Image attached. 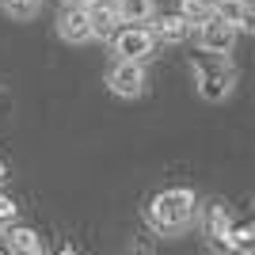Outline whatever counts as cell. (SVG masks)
<instances>
[{"label":"cell","mask_w":255,"mask_h":255,"mask_svg":"<svg viewBox=\"0 0 255 255\" xmlns=\"http://www.w3.org/2000/svg\"><path fill=\"white\" fill-rule=\"evenodd\" d=\"M145 221H149L160 236H179V233H187V229L198 221L194 191H187V187H168V191L152 194L149 206H145Z\"/></svg>","instance_id":"6da1fadb"},{"label":"cell","mask_w":255,"mask_h":255,"mask_svg":"<svg viewBox=\"0 0 255 255\" xmlns=\"http://www.w3.org/2000/svg\"><path fill=\"white\" fill-rule=\"evenodd\" d=\"M194 80H198V96L210 99V103H221L229 92H233L236 73L225 61H194Z\"/></svg>","instance_id":"7a4b0ae2"},{"label":"cell","mask_w":255,"mask_h":255,"mask_svg":"<svg viewBox=\"0 0 255 255\" xmlns=\"http://www.w3.org/2000/svg\"><path fill=\"white\" fill-rule=\"evenodd\" d=\"M111 50H115L118 61H137V65H145V57L156 50V38H152L149 27H122V31L111 34Z\"/></svg>","instance_id":"3957f363"},{"label":"cell","mask_w":255,"mask_h":255,"mask_svg":"<svg viewBox=\"0 0 255 255\" xmlns=\"http://www.w3.org/2000/svg\"><path fill=\"white\" fill-rule=\"evenodd\" d=\"M149 84V76H145V65L137 61H115L111 65V73H107V88L122 99H137Z\"/></svg>","instance_id":"277c9868"},{"label":"cell","mask_w":255,"mask_h":255,"mask_svg":"<svg viewBox=\"0 0 255 255\" xmlns=\"http://www.w3.org/2000/svg\"><path fill=\"white\" fill-rule=\"evenodd\" d=\"M233 42H236V31L229 23H221L217 15H210L206 23H198V46H202V53L225 57V53L233 50Z\"/></svg>","instance_id":"5b68a950"},{"label":"cell","mask_w":255,"mask_h":255,"mask_svg":"<svg viewBox=\"0 0 255 255\" xmlns=\"http://www.w3.org/2000/svg\"><path fill=\"white\" fill-rule=\"evenodd\" d=\"M4 248L11 255H46L42 236L31 225H4Z\"/></svg>","instance_id":"8992f818"},{"label":"cell","mask_w":255,"mask_h":255,"mask_svg":"<svg viewBox=\"0 0 255 255\" xmlns=\"http://www.w3.org/2000/svg\"><path fill=\"white\" fill-rule=\"evenodd\" d=\"M57 34H61L65 42H88L92 31H88V8H73V4H65L57 11Z\"/></svg>","instance_id":"52a82bcc"},{"label":"cell","mask_w":255,"mask_h":255,"mask_svg":"<svg viewBox=\"0 0 255 255\" xmlns=\"http://www.w3.org/2000/svg\"><path fill=\"white\" fill-rule=\"evenodd\" d=\"M88 31L92 38H111L118 31V11H115V0H99L88 8Z\"/></svg>","instance_id":"ba28073f"},{"label":"cell","mask_w":255,"mask_h":255,"mask_svg":"<svg viewBox=\"0 0 255 255\" xmlns=\"http://www.w3.org/2000/svg\"><path fill=\"white\" fill-rule=\"evenodd\" d=\"M213 15L221 23H229L233 31H248L252 27V0H217Z\"/></svg>","instance_id":"9c48e42d"},{"label":"cell","mask_w":255,"mask_h":255,"mask_svg":"<svg viewBox=\"0 0 255 255\" xmlns=\"http://www.w3.org/2000/svg\"><path fill=\"white\" fill-rule=\"evenodd\" d=\"M149 31H152L156 42H183V38L191 34V23L183 19L179 11H164V15L156 19V27H149Z\"/></svg>","instance_id":"30bf717a"},{"label":"cell","mask_w":255,"mask_h":255,"mask_svg":"<svg viewBox=\"0 0 255 255\" xmlns=\"http://www.w3.org/2000/svg\"><path fill=\"white\" fill-rule=\"evenodd\" d=\"M229 225H233V217H229V210H225L221 202H210L202 210V229H206V236H210V244H217V240L229 236Z\"/></svg>","instance_id":"8fae6325"},{"label":"cell","mask_w":255,"mask_h":255,"mask_svg":"<svg viewBox=\"0 0 255 255\" xmlns=\"http://www.w3.org/2000/svg\"><path fill=\"white\" fill-rule=\"evenodd\" d=\"M115 11H118V23L141 27L152 15V0H115Z\"/></svg>","instance_id":"7c38bea8"},{"label":"cell","mask_w":255,"mask_h":255,"mask_svg":"<svg viewBox=\"0 0 255 255\" xmlns=\"http://www.w3.org/2000/svg\"><path fill=\"white\" fill-rule=\"evenodd\" d=\"M179 15L194 27V23H206L213 15V4L210 0H179Z\"/></svg>","instance_id":"4fadbf2b"},{"label":"cell","mask_w":255,"mask_h":255,"mask_svg":"<svg viewBox=\"0 0 255 255\" xmlns=\"http://www.w3.org/2000/svg\"><path fill=\"white\" fill-rule=\"evenodd\" d=\"M0 8L8 11L11 19H31L38 11V0H0Z\"/></svg>","instance_id":"5bb4252c"},{"label":"cell","mask_w":255,"mask_h":255,"mask_svg":"<svg viewBox=\"0 0 255 255\" xmlns=\"http://www.w3.org/2000/svg\"><path fill=\"white\" fill-rule=\"evenodd\" d=\"M15 213H19L15 198H11V194H0V225H15Z\"/></svg>","instance_id":"9a60e30c"},{"label":"cell","mask_w":255,"mask_h":255,"mask_svg":"<svg viewBox=\"0 0 255 255\" xmlns=\"http://www.w3.org/2000/svg\"><path fill=\"white\" fill-rule=\"evenodd\" d=\"M65 4H73V8H92V4H99V0H65Z\"/></svg>","instance_id":"2e32d148"},{"label":"cell","mask_w":255,"mask_h":255,"mask_svg":"<svg viewBox=\"0 0 255 255\" xmlns=\"http://www.w3.org/2000/svg\"><path fill=\"white\" fill-rule=\"evenodd\" d=\"M8 179V164H4V160H0V183Z\"/></svg>","instance_id":"e0dca14e"},{"label":"cell","mask_w":255,"mask_h":255,"mask_svg":"<svg viewBox=\"0 0 255 255\" xmlns=\"http://www.w3.org/2000/svg\"><path fill=\"white\" fill-rule=\"evenodd\" d=\"M57 255H80V252H73V248H61V252H57Z\"/></svg>","instance_id":"ac0fdd59"},{"label":"cell","mask_w":255,"mask_h":255,"mask_svg":"<svg viewBox=\"0 0 255 255\" xmlns=\"http://www.w3.org/2000/svg\"><path fill=\"white\" fill-rule=\"evenodd\" d=\"M141 255H152V252H141Z\"/></svg>","instance_id":"d6986e66"},{"label":"cell","mask_w":255,"mask_h":255,"mask_svg":"<svg viewBox=\"0 0 255 255\" xmlns=\"http://www.w3.org/2000/svg\"><path fill=\"white\" fill-rule=\"evenodd\" d=\"M0 255H8V252H0Z\"/></svg>","instance_id":"ffe728a7"}]
</instances>
